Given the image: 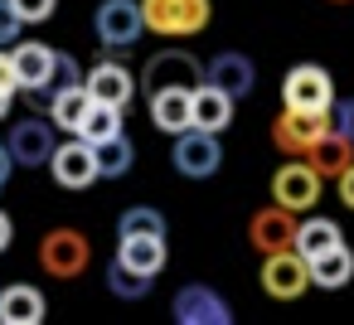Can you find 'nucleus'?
<instances>
[{"label":"nucleus","instance_id":"35","mask_svg":"<svg viewBox=\"0 0 354 325\" xmlns=\"http://www.w3.org/2000/svg\"><path fill=\"white\" fill-rule=\"evenodd\" d=\"M10 238H15V223H10V214H6V209H0V252L10 248Z\"/></svg>","mask_w":354,"mask_h":325},{"label":"nucleus","instance_id":"6","mask_svg":"<svg viewBox=\"0 0 354 325\" xmlns=\"http://www.w3.org/2000/svg\"><path fill=\"white\" fill-rule=\"evenodd\" d=\"M49 175H54V185H64V189H88V185H97V180H102V170H97V146L83 141V136L59 141L54 156H49Z\"/></svg>","mask_w":354,"mask_h":325},{"label":"nucleus","instance_id":"14","mask_svg":"<svg viewBox=\"0 0 354 325\" xmlns=\"http://www.w3.org/2000/svg\"><path fill=\"white\" fill-rule=\"evenodd\" d=\"M83 83H88V93H93V102H107V107H122V112L136 102V73H131L117 54L102 59V64H93Z\"/></svg>","mask_w":354,"mask_h":325},{"label":"nucleus","instance_id":"19","mask_svg":"<svg viewBox=\"0 0 354 325\" xmlns=\"http://www.w3.org/2000/svg\"><path fill=\"white\" fill-rule=\"evenodd\" d=\"M49 310V301L39 296V286L15 281V286H0V325H39Z\"/></svg>","mask_w":354,"mask_h":325},{"label":"nucleus","instance_id":"5","mask_svg":"<svg viewBox=\"0 0 354 325\" xmlns=\"http://www.w3.org/2000/svg\"><path fill=\"white\" fill-rule=\"evenodd\" d=\"M88 262H93V243H88L78 228H54V233H44V243H39V267H44L49 277L73 281V277L88 272Z\"/></svg>","mask_w":354,"mask_h":325},{"label":"nucleus","instance_id":"9","mask_svg":"<svg viewBox=\"0 0 354 325\" xmlns=\"http://www.w3.org/2000/svg\"><path fill=\"white\" fill-rule=\"evenodd\" d=\"M320 185H325V180L310 170V160L296 156V160H286V165L272 175V199L286 204V209H296V214H310V209L320 204Z\"/></svg>","mask_w":354,"mask_h":325},{"label":"nucleus","instance_id":"25","mask_svg":"<svg viewBox=\"0 0 354 325\" xmlns=\"http://www.w3.org/2000/svg\"><path fill=\"white\" fill-rule=\"evenodd\" d=\"M131 165H136V146H131L127 131L97 146V170H102V180H122V175H131Z\"/></svg>","mask_w":354,"mask_h":325},{"label":"nucleus","instance_id":"7","mask_svg":"<svg viewBox=\"0 0 354 325\" xmlns=\"http://www.w3.org/2000/svg\"><path fill=\"white\" fill-rule=\"evenodd\" d=\"M330 127H335L330 112H296V107H281V117L272 122V141H277L281 156H306Z\"/></svg>","mask_w":354,"mask_h":325},{"label":"nucleus","instance_id":"28","mask_svg":"<svg viewBox=\"0 0 354 325\" xmlns=\"http://www.w3.org/2000/svg\"><path fill=\"white\" fill-rule=\"evenodd\" d=\"M122 233H165V214L151 209V204H131V209H122V219H117V238H122Z\"/></svg>","mask_w":354,"mask_h":325},{"label":"nucleus","instance_id":"3","mask_svg":"<svg viewBox=\"0 0 354 325\" xmlns=\"http://www.w3.org/2000/svg\"><path fill=\"white\" fill-rule=\"evenodd\" d=\"M170 165H175V175H185V180H214L218 165H223L218 131H204V127L180 131L175 146H170Z\"/></svg>","mask_w":354,"mask_h":325},{"label":"nucleus","instance_id":"8","mask_svg":"<svg viewBox=\"0 0 354 325\" xmlns=\"http://www.w3.org/2000/svg\"><path fill=\"white\" fill-rule=\"evenodd\" d=\"M170 315H175L180 325H233V306H228L214 286H204V281L180 286V291L170 296Z\"/></svg>","mask_w":354,"mask_h":325},{"label":"nucleus","instance_id":"17","mask_svg":"<svg viewBox=\"0 0 354 325\" xmlns=\"http://www.w3.org/2000/svg\"><path fill=\"white\" fill-rule=\"evenodd\" d=\"M117 262L146 272V277H160L165 262H170V248H165V233H122L117 238Z\"/></svg>","mask_w":354,"mask_h":325},{"label":"nucleus","instance_id":"22","mask_svg":"<svg viewBox=\"0 0 354 325\" xmlns=\"http://www.w3.org/2000/svg\"><path fill=\"white\" fill-rule=\"evenodd\" d=\"M44 112H49V122H54L59 131L78 136L83 117L93 112V93H88V83H78V88H59V93H54V98L44 102Z\"/></svg>","mask_w":354,"mask_h":325},{"label":"nucleus","instance_id":"21","mask_svg":"<svg viewBox=\"0 0 354 325\" xmlns=\"http://www.w3.org/2000/svg\"><path fill=\"white\" fill-rule=\"evenodd\" d=\"M233 107H238V98L233 93H223L218 83H199L194 88V127H204V131H228L233 127Z\"/></svg>","mask_w":354,"mask_h":325},{"label":"nucleus","instance_id":"1","mask_svg":"<svg viewBox=\"0 0 354 325\" xmlns=\"http://www.w3.org/2000/svg\"><path fill=\"white\" fill-rule=\"evenodd\" d=\"M146 30L160 39H189L199 30H209L214 0H141Z\"/></svg>","mask_w":354,"mask_h":325},{"label":"nucleus","instance_id":"34","mask_svg":"<svg viewBox=\"0 0 354 325\" xmlns=\"http://www.w3.org/2000/svg\"><path fill=\"white\" fill-rule=\"evenodd\" d=\"M335 194H339V204H344V209L354 214V165H349V170H344V175L335 180Z\"/></svg>","mask_w":354,"mask_h":325},{"label":"nucleus","instance_id":"23","mask_svg":"<svg viewBox=\"0 0 354 325\" xmlns=\"http://www.w3.org/2000/svg\"><path fill=\"white\" fill-rule=\"evenodd\" d=\"M344 243V228L335 223V219H325V214H306L301 223H296V252L310 262V257H320V252H330V248H339Z\"/></svg>","mask_w":354,"mask_h":325},{"label":"nucleus","instance_id":"20","mask_svg":"<svg viewBox=\"0 0 354 325\" xmlns=\"http://www.w3.org/2000/svg\"><path fill=\"white\" fill-rule=\"evenodd\" d=\"M306 160H310V170H315L320 180H339V175L354 165V141H349L344 131H335V127H330V131L306 151Z\"/></svg>","mask_w":354,"mask_h":325},{"label":"nucleus","instance_id":"33","mask_svg":"<svg viewBox=\"0 0 354 325\" xmlns=\"http://www.w3.org/2000/svg\"><path fill=\"white\" fill-rule=\"evenodd\" d=\"M0 93H20V78H15V59H10V49H0Z\"/></svg>","mask_w":354,"mask_h":325},{"label":"nucleus","instance_id":"10","mask_svg":"<svg viewBox=\"0 0 354 325\" xmlns=\"http://www.w3.org/2000/svg\"><path fill=\"white\" fill-rule=\"evenodd\" d=\"M306 286H310V262L296 248H281V252L262 257V291L272 301H296Z\"/></svg>","mask_w":354,"mask_h":325},{"label":"nucleus","instance_id":"36","mask_svg":"<svg viewBox=\"0 0 354 325\" xmlns=\"http://www.w3.org/2000/svg\"><path fill=\"white\" fill-rule=\"evenodd\" d=\"M10 170H15V156H10V146H0V189H6Z\"/></svg>","mask_w":354,"mask_h":325},{"label":"nucleus","instance_id":"31","mask_svg":"<svg viewBox=\"0 0 354 325\" xmlns=\"http://www.w3.org/2000/svg\"><path fill=\"white\" fill-rule=\"evenodd\" d=\"M20 30H25V20L15 15V6L0 0V44H20Z\"/></svg>","mask_w":354,"mask_h":325},{"label":"nucleus","instance_id":"29","mask_svg":"<svg viewBox=\"0 0 354 325\" xmlns=\"http://www.w3.org/2000/svg\"><path fill=\"white\" fill-rule=\"evenodd\" d=\"M83 78H88V73L78 68V59H73V54H59V64H54V83H49V98H54L59 88H78Z\"/></svg>","mask_w":354,"mask_h":325},{"label":"nucleus","instance_id":"18","mask_svg":"<svg viewBox=\"0 0 354 325\" xmlns=\"http://www.w3.org/2000/svg\"><path fill=\"white\" fill-rule=\"evenodd\" d=\"M204 78L209 83H218L223 93H233L238 102L252 93V83H257V68H252V59L248 54H238V49H223V54H214L209 64H204Z\"/></svg>","mask_w":354,"mask_h":325},{"label":"nucleus","instance_id":"12","mask_svg":"<svg viewBox=\"0 0 354 325\" xmlns=\"http://www.w3.org/2000/svg\"><path fill=\"white\" fill-rule=\"evenodd\" d=\"M59 127L49 122V112L44 117H25V122H15L10 127V156H15V165H49V156H54V146H59V136H54Z\"/></svg>","mask_w":354,"mask_h":325},{"label":"nucleus","instance_id":"16","mask_svg":"<svg viewBox=\"0 0 354 325\" xmlns=\"http://www.w3.org/2000/svg\"><path fill=\"white\" fill-rule=\"evenodd\" d=\"M146 112H151V127L165 131V136H180L194 127V88H156L146 98Z\"/></svg>","mask_w":354,"mask_h":325},{"label":"nucleus","instance_id":"4","mask_svg":"<svg viewBox=\"0 0 354 325\" xmlns=\"http://www.w3.org/2000/svg\"><path fill=\"white\" fill-rule=\"evenodd\" d=\"M281 107L296 112H335V78L320 64H296L281 78Z\"/></svg>","mask_w":354,"mask_h":325},{"label":"nucleus","instance_id":"38","mask_svg":"<svg viewBox=\"0 0 354 325\" xmlns=\"http://www.w3.org/2000/svg\"><path fill=\"white\" fill-rule=\"evenodd\" d=\"M330 6H349V0H330Z\"/></svg>","mask_w":354,"mask_h":325},{"label":"nucleus","instance_id":"13","mask_svg":"<svg viewBox=\"0 0 354 325\" xmlns=\"http://www.w3.org/2000/svg\"><path fill=\"white\" fill-rule=\"evenodd\" d=\"M10 59H15V78H20V93H30L35 102H39V98L49 102V83H54V64H59V49H49V44H10Z\"/></svg>","mask_w":354,"mask_h":325},{"label":"nucleus","instance_id":"15","mask_svg":"<svg viewBox=\"0 0 354 325\" xmlns=\"http://www.w3.org/2000/svg\"><path fill=\"white\" fill-rule=\"evenodd\" d=\"M204 83V64L189 54V49H160L151 64H146V88H199Z\"/></svg>","mask_w":354,"mask_h":325},{"label":"nucleus","instance_id":"26","mask_svg":"<svg viewBox=\"0 0 354 325\" xmlns=\"http://www.w3.org/2000/svg\"><path fill=\"white\" fill-rule=\"evenodd\" d=\"M78 136H83V141H93V146H102V141L122 136V107L93 102V112H88V117H83V127H78Z\"/></svg>","mask_w":354,"mask_h":325},{"label":"nucleus","instance_id":"32","mask_svg":"<svg viewBox=\"0 0 354 325\" xmlns=\"http://www.w3.org/2000/svg\"><path fill=\"white\" fill-rule=\"evenodd\" d=\"M335 131H344L349 141H354V98H344V102H335Z\"/></svg>","mask_w":354,"mask_h":325},{"label":"nucleus","instance_id":"27","mask_svg":"<svg viewBox=\"0 0 354 325\" xmlns=\"http://www.w3.org/2000/svg\"><path fill=\"white\" fill-rule=\"evenodd\" d=\"M151 286H156V277H146V272H136V267H127V262H112V272H107V291H112L117 301H141Z\"/></svg>","mask_w":354,"mask_h":325},{"label":"nucleus","instance_id":"37","mask_svg":"<svg viewBox=\"0 0 354 325\" xmlns=\"http://www.w3.org/2000/svg\"><path fill=\"white\" fill-rule=\"evenodd\" d=\"M10 102H15V93H0V122L10 117Z\"/></svg>","mask_w":354,"mask_h":325},{"label":"nucleus","instance_id":"2","mask_svg":"<svg viewBox=\"0 0 354 325\" xmlns=\"http://www.w3.org/2000/svg\"><path fill=\"white\" fill-rule=\"evenodd\" d=\"M93 35L107 54H131L146 35V15H141V0H102L97 15H93Z\"/></svg>","mask_w":354,"mask_h":325},{"label":"nucleus","instance_id":"30","mask_svg":"<svg viewBox=\"0 0 354 325\" xmlns=\"http://www.w3.org/2000/svg\"><path fill=\"white\" fill-rule=\"evenodd\" d=\"M10 6H15V15H20L25 25H44V20H54L59 0H10Z\"/></svg>","mask_w":354,"mask_h":325},{"label":"nucleus","instance_id":"24","mask_svg":"<svg viewBox=\"0 0 354 325\" xmlns=\"http://www.w3.org/2000/svg\"><path fill=\"white\" fill-rule=\"evenodd\" d=\"M349 277H354V252H349V243H339V248L310 257V286L339 291V286H349Z\"/></svg>","mask_w":354,"mask_h":325},{"label":"nucleus","instance_id":"11","mask_svg":"<svg viewBox=\"0 0 354 325\" xmlns=\"http://www.w3.org/2000/svg\"><path fill=\"white\" fill-rule=\"evenodd\" d=\"M296 209H286V204H267V209H257L252 219H248V243L267 257V252H281V248H296Z\"/></svg>","mask_w":354,"mask_h":325}]
</instances>
